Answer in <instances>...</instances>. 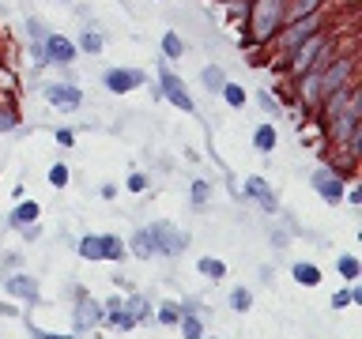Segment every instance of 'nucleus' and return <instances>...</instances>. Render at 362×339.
<instances>
[{"label": "nucleus", "instance_id": "nucleus-1", "mask_svg": "<svg viewBox=\"0 0 362 339\" xmlns=\"http://www.w3.org/2000/svg\"><path fill=\"white\" fill-rule=\"evenodd\" d=\"M287 23V0H253L249 8V38L253 42H272Z\"/></svg>", "mask_w": 362, "mask_h": 339}, {"label": "nucleus", "instance_id": "nucleus-2", "mask_svg": "<svg viewBox=\"0 0 362 339\" xmlns=\"http://www.w3.org/2000/svg\"><path fill=\"white\" fill-rule=\"evenodd\" d=\"M151 316V305L144 298H110L102 305V321H106L113 332H132L140 321Z\"/></svg>", "mask_w": 362, "mask_h": 339}, {"label": "nucleus", "instance_id": "nucleus-3", "mask_svg": "<svg viewBox=\"0 0 362 339\" xmlns=\"http://www.w3.org/2000/svg\"><path fill=\"white\" fill-rule=\"evenodd\" d=\"M321 61H328V34L317 30V34H310L305 42H298L291 49L287 68H291V76H302V72H310V68H317Z\"/></svg>", "mask_w": 362, "mask_h": 339}, {"label": "nucleus", "instance_id": "nucleus-4", "mask_svg": "<svg viewBox=\"0 0 362 339\" xmlns=\"http://www.w3.org/2000/svg\"><path fill=\"white\" fill-rule=\"evenodd\" d=\"M144 234L151 237L155 256H181L189 249V234L177 230L174 222H151V226H144Z\"/></svg>", "mask_w": 362, "mask_h": 339}, {"label": "nucleus", "instance_id": "nucleus-5", "mask_svg": "<svg viewBox=\"0 0 362 339\" xmlns=\"http://www.w3.org/2000/svg\"><path fill=\"white\" fill-rule=\"evenodd\" d=\"M76 253L83 260H121L124 256V242L117 234H87L76 242Z\"/></svg>", "mask_w": 362, "mask_h": 339}, {"label": "nucleus", "instance_id": "nucleus-6", "mask_svg": "<svg viewBox=\"0 0 362 339\" xmlns=\"http://www.w3.org/2000/svg\"><path fill=\"white\" fill-rule=\"evenodd\" d=\"M313 189H317V196H321L325 203H339L344 200V174L332 170V166L313 170Z\"/></svg>", "mask_w": 362, "mask_h": 339}, {"label": "nucleus", "instance_id": "nucleus-7", "mask_svg": "<svg viewBox=\"0 0 362 339\" xmlns=\"http://www.w3.org/2000/svg\"><path fill=\"white\" fill-rule=\"evenodd\" d=\"M317 30H321V16L313 11V16H302V19H294L287 30H279V34H276V42H279L283 49L291 53L294 45H298V42H305V38H310V34H317Z\"/></svg>", "mask_w": 362, "mask_h": 339}, {"label": "nucleus", "instance_id": "nucleus-8", "mask_svg": "<svg viewBox=\"0 0 362 339\" xmlns=\"http://www.w3.org/2000/svg\"><path fill=\"white\" fill-rule=\"evenodd\" d=\"M102 324V302H95V298H79L76 302V313H72V328L76 332H95V328Z\"/></svg>", "mask_w": 362, "mask_h": 339}, {"label": "nucleus", "instance_id": "nucleus-9", "mask_svg": "<svg viewBox=\"0 0 362 339\" xmlns=\"http://www.w3.org/2000/svg\"><path fill=\"white\" fill-rule=\"evenodd\" d=\"M136 87H144V72H136V68H110L106 72V90H113V95H129Z\"/></svg>", "mask_w": 362, "mask_h": 339}, {"label": "nucleus", "instance_id": "nucleus-10", "mask_svg": "<svg viewBox=\"0 0 362 339\" xmlns=\"http://www.w3.org/2000/svg\"><path fill=\"white\" fill-rule=\"evenodd\" d=\"M158 79H163V95L174 102L177 109H185V113H192V98H189V90H185V83H181V79L170 72V68L163 64V72H158Z\"/></svg>", "mask_w": 362, "mask_h": 339}, {"label": "nucleus", "instance_id": "nucleus-11", "mask_svg": "<svg viewBox=\"0 0 362 339\" xmlns=\"http://www.w3.org/2000/svg\"><path fill=\"white\" fill-rule=\"evenodd\" d=\"M42 49H45V61L49 64H72L76 61V45L68 38H61V34H45Z\"/></svg>", "mask_w": 362, "mask_h": 339}, {"label": "nucleus", "instance_id": "nucleus-12", "mask_svg": "<svg viewBox=\"0 0 362 339\" xmlns=\"http://www.w3.org/2000/svg\"><path fill=\"white\" fill-rule=\"evenodd\" d=\"M45 102L57 109H76L79 102H83V90H76L72 83H49L45 87Z\"/></svg>", "mask_w": 362, "mask_h": 339}, {"label": "nucleus", "instance_id": "nucleus-13", "mask_svg": "<svg viewBox=\"0 0 362 339\" xmlns=\"http://www.w3.org/2000/svg\"><path fill=\"white\" fill-rule=\"evenodd\" d=\"M245 196H253L268 215H276V211H279V203H276V196H272V189L264 185V177H249V181H245Z\"/></svg>", "mask_w": 362, "mask_h": 339}, {"label": "nucleus", "instance_id": "nucleus-14", "mask_svg": "<svg viewBox=\"0 0 362 339\" xmlns=\"http://www.w3.org/2000/svg\"><path fill=\"white\" fill-rule=\"evenodd\" d=\"M4 290L16 294V298H23V302H38V282H34L30 275H8Z\"/></svg>", "mask_w": 362, "mask_h": 339}, {"label": "nucleus", "instance_id": "nucleus-15", "mask_svg": "<svg viewBox=\"0 0 362 339\" xmlns=\"http://www.w3.org/2000/svg\"><path fill=\"white\" fill-rule=\"evenodd\" d=\"M291 275H294V282H302V287H317V282H321V268L310 264V260H298V264L291 268Z\"/></svg>", "mask_w": 362, "mask_h": 339}, {"label": "nucleus", "instance_id": "nucleus-16", "mask_svg": "<svg viewBox=\"0 0 362 339\" xmlns=\"http://www.w3.org/2000/svg\"><path fill=\"white\" fill-rule=\"evenodd\" d=\"M38 203H34V200H23L19 203V208L16 211H11V226H30V222H38Z\"/></svg>", "mask_w": 362, "mask_h": 339}, {"label": "nucleus", "instance_id": "nucleus-17", "mask_svg": "<svg viewBox=\"0 0 362 339\" xmlns=\"http://www.w3.org/2000/svg\"><path fill=\"white\" fill-rule=\"evenodd\" d=\"M276 140H279V136H276V129H272V124H260V129L253 132V147H257L260 155L276 151Z\"/></svg>", "mask_w": 362, "mask_h": 339}, {"label": "nucleus", "instance_id": "nucleus-18", "mask_svg": "<svg viewBox=\"0 0 362 339\" xmlns=\"http://www.w3.org/2000/svg\"><path fill=\"white\" fill-rule=\"evenodd\" d=\"M325 0H287V19H302V16H313L317 8H321Z\"/></svg>", "mask_w": 362, "mask_h": 339}, {"label": "nucleus", "instance_id": "nucleus-19", "mask_svg": "<svg viewBox=\"0 0 362 339\" xmlns=\"http://www.w3.org/2000/svg\"><path fill=\"white\" fill-rule=\"evenodd\" d=\"M129 253H132V256H140V260H151V256H155V249H151V237H147L144 230H136V234H132V245H129Z\"/></svg>", "mask_w": 362, "mask_h": 339}, {"label": "nucleus", "instance_id": "nucleus-20", "mask_svg": "<svg viewBox=\"0 0 362 339\" xmlns=\"http://www.w3.org/2000/svg\"><path fill=\"white\" fill-rule=\"evenodd\" d=\"M200 275H208V279H223L226 275V264L219 256H200V264H197Z\"/></svg>", "mask_w": 362, "mask_h": 339}, {"label": "nucleus", "instance_id": "nucleus-21", "mask_svg": "<svg viewBox=\"0 0 362 339\" xmlns=\"http://www.w3.org/2000/svg\"><path fill=\"white\" fill-rule=\"evenodd\" d=\"M181 335L185 339H204V324H200V316L197 313H181Z\"/></svg>", "mask_w": 362, "mask_h": 339}, {"label": "nucleus", "instance_id": "nucleus-22", "mask_svg": "<svg viewBox=\"0 0 362 339\" xmlns=\"http://www.w3.org/2000/svg\"><path fill=\"white\" fill-rule=\"evenodd\" d=\"M155 321H158V324H166V328H174V324L181 321V305H177V302H166L163 309L155 313Z\"/></svg>", "mask_w": 362, "mask_h": 339}, {"label": "nucleus", "instance_id": "nucleus-23", "mask_svg": "<svg viewBox=\"0 0 362 339\" xmlns=\"http://www.w3.org/2000/svg\"><path fill=\"white\" fill-rule=\"evenodd\" d=\"M219 95L226 98V106H234V109H242V106H245V90L238 87V83H223Z\"/></svg>", "mask_w": 362, "mask_h": 339}, {"label": "nucleus", "instance_id": "nucleus-24", "mask_svg": "<svg viewBox=\"0 0 362 339\" xmlns=\"http://www.w3.org/2000/svg\"><path fill=\"white\" fill-rule=\"evenodd\" d=\"M200 79H204V87H208V90H223V83H226V76H223V68H204V72H200Z\"/></svg>", "mask_w": 362, "mask_h": 339}, {"label": "nucleus", "instance_id": "nucleus-25", "mask_svg": "<svg viewBox=\"0 0 362 339\" xmlns=\"http://www.w3.org/2000/svg\"><path fill=\"white\" fill-rule=\"evenodd\" d=\"M249 305H253V294H249L245 287H234V290H230V309H234V313H245Z\"/></svg>", "mask_w": 362, "mask_h": 339}, {"label": "nucleus", "instance_id": "nucleus-26", "mask_svg": "<svg viewBox=\"0 0 362 339\" xmlns=\"http://www.w3.org/2000/svg\"><path fill=\"white\" fill-rule=\"evenodd\" d=\"M163 53L170 56V61H174V56H181V53H185V45H181V38H177L174 30H166V38H163Z\"/></svg>", "mask_w": 362, "mask_h": 339}, {"label": "nucleus", "instance_id": "nucleus-27", "mask_svg": "<svg viewBox=\"0 0 362 339\" xmlns=\"http://www.w3.org/2000/svg\"><path fill=\"white\" fill-rule=\"evenodd\" d=\"M336 268H339V275L351 279V282H355V279H358V271H362L355 256H339V264H336Z\"/></svg>", "mask_w": 362, "mask_h": 339}, {"label": "nucleus", "instance_id": "nucleus-28", "mask_svg": "<svg viewBox=\"0 0 362 339\" xmlns=\"http://www.w3.org/2000/svg\"><path fill=\"white\" fill-rule=\"evenodd\" d=\"M208 196H211V185H208V181H192V208H204V203H208Z\"/></svg>", "mask_w": 362, "mask_h": 339}, {"label": "nucleus", "instance_id": "nucleus-29", "mask_svg": "<svg viewBox=\"0 0 362 339\" xmlns=\"http://www.w3.org/2000/svg\"><path fill=\"white\" fill-rule=\"evenodd\" d=\"M49 185H53V189H64V185H68V166H64V162H57V166L49 170Z\"/></svg>", "mask_w": 362, "mask_h": 339}, {"label": "nucleus", "instance_id": "nucleus-30", "mask_svg": "<svg viewBox=\"0 0 362 339\" xmlns=\"http://www.w3.org/2000/svg\"><path fill=\"white\" fill-rule=\"evenodd\" d=\"M79 45H83L87 53H98V49H102V38H98L95 30H83V38H79Z\"/></svg>", "mask_w": 362, "mask_h": 339}, {"label": "nucleus", "instance_id": "nucleus-31", "mask_svg": "<svg viewBox=\"0 0 362 339\" xmlns=\"http://www.w3.org/2000/svg\"><path fill=\"white\" fill-rule=\"evenodd\" d=\"M30 335H34V339H76V335H57V332H45V328H38V324H30Z\"/></svg>", "mask_w": 362, "mask_h": 339}, {"label": "nucleus", "instance_id": "nucleus-32", "mask_svg": "<svg viewBox=\"0 0 362 339\" xmlns=\"http://www.w3.org/2000/svg\"><path fill=\"white\" fill-rule=\"evenodd\" d=\"M351 305V290H336L332 294V309H347Z\"/></svg>", "mask_w": 362, "mask_h": 339}, {"label": "nucleus", "instance_id": "nucleus-33", "mask_svg": "<svg viewBox=\"0 0 362 339\" xmlns=\"http://www.w3.org/2000/svg\"><path fill=\"white\" fill-rule=\"evenodd\" d=\"M129 189H132V192H144V189H147V177H144V174H132V177H129Z\"/></svg>", "mask_w": 362, "mask_h": 339}, {"label": "nucleus", "instance_id": "nucleus-34", "mask_svg": "<svg viewBox=\"0 0 362 339\" xmlns=\"http://www.w3.org/2000/svg\"><path fill=\"white\" fill-rule=\"evenodd\" d=\"M16 129V117H11V113H0V132H11Z\"/></svg>", "mask_w": 362, "mask_h": 339}, {"label": "nucleus", "instance_id": "nucleus-35", "mask_svg": "<svg viewBox=\"0 0 362 339\" xmlns=\"http://www.w3.org/2000/svg\"><path fill=\"white\" fill-rule=\"evenodd\" d=\"M260 106H264V109H272V113H276V98H272V95H260Z\"/></svg>", "mask_w": 362, "mask_h": 339}, {"label": "nucleus", "instance_id": "nucleus-36", "mask_svg": "<svg viewBox=\"0 0 362 339\" xmlns=\"http://www.w3.org/2000/svg\"><path fill=\"white\" fill-rule=\"evenodd\" d=\"M57 140H61L64 147H72V140H76V136H72V132H68V129H64V132H57Z\"/></svg>", "mask_w": 362, "mask_h": 339}, {"label": "nucleus", "instance_id": "nucleus-37", "mask_svg": "<svg viewBox=\"0 0 362 339\" xmlns=\"http://www.w3.org/2000/svg\"><path fill=\"white\" fill-rule=\"evenodd\" d=\"M0 313H4V316H16V309H11V305H0Z\"/></svg>", "mask_w": 362, "mask_h": 339}, {"label": "nucleus", "instance_id": "nucleus-38", "mask_svg": "<svg viewBox=\"0 0 362 339\" xmlns=\"http://www.w3.org/2000/svg\"><path fill=\"white\" fill-rule=\"evenodd\" d=\"M211 339H215V335H211Z\"/></svg>", "mask_w": 362, "mask_h": 339}]
</instances>
